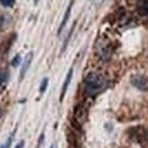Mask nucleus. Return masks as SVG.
<instances>
[{
  "instance_id": "5",
  "label": "nucleus",
  "mask_w": 148,
  "mask_h": 148,
  "mask_svg": "<svg viewBox=\"0 0 148 148\" xmlns=\"http://www.w3.org/2000/svg\"><path fill=\"white\" fill-rule=\"evenodd\" d=\"M73 72L74 70L73 68H70L69 71L66 75V77L65 81H64V84H63V86H62V91H61V94H60V102H62V100L64 99V97H65V95L67 92V89L69 87V85L70 83H71V80L73 78Z\"/></svg>"
},
{
  "instance_id": "12",
  "label": "nucleus",
  "mask_w": 148,
  "mask_h": 148,
  "mask_svg": "<svg viewBox=\"0 0 148 148\" xmlns=\"http://www.w3.org/2000/svg\"><path fill=\"white\" fill-rule=\"evenodd\" d=\"M20 63H21V56L20 55H16L14 56V58H13L12 61H11V65L14 67H16Z\"/></svg>"
},
{
  "instance_id": "7",
  "label": "nucleus",
  "mask_w": 148,
  "mask_h": 148,
  "mask_svg": "<svg viewBox=\"0 0 148 148\" xmlns=\"http://www.w3.org/2000/svg\"><path fill=\"white\" fill-rule=\"evenodd\" d=\"M73 4H74L73 1H71V3L69 4L68 8H67V9H66V13H65V15H64L63 20H62V22H61V24H60V25H59V28H58V35L61 33L62 30H63L64 28H65V27H66V24H67V22H68L69 16H70V15H71V10H72Z\"/></svg>"
},
{
  "instance_id": "15",
  "label": "nucleus",
  "mask_w": 148,
  "mask_h": 148,
  "mask_svg": "<svg viewBox=\"0 0 148 148\" xmlns=\"http://www.w3.org/2000/svg\"><path fill=\"white\" fill-rule=\"evenodd\" d=\"M75 23H74V25H73V27H72V29H71V31L69 32L68 36H66V39L65 45H64V50H65V48L66 47L67 44H68V41H69V39H70V36H71V35H72V33H73V30H74V28H75Z\"/></svg>"
},
{
  "instance_id": "1",
  "label": "nucleus",
  "mask_w": 148,
  "mask_h": 148,
  "mask_svg": "<svg viewBox=\"0 0 148 148\" xmlns=\"http://www.w3.org/2000/svg\"><path fill=\"white\" fill-rule=\"evenodd\" d=\"M105 79L95 73H90L86 75L85 79V89L86 93L89 96L97 95L101 90L105 87Z\"/></svg>"
},
{
  "instance_id": "2",
  "label": "nucleus",
  "mask_w": 148,
  "mask_h": 148,
  "mask_svg": "<svg viewBox=\"0 0 148 148\" xmlns=\"http://www.w3.org/2000/svg\"><path fill=\"white\" fill-rule=\"evenodd\" d=\"M87 116L88 113L86 107L82 104L76 106L74 111V120L75 122V125L78 126H82L86 122Z\"/></svg>"
},
{
  "instance_id": "6",
  "label": "nucleus",
  "mask_w": 148,
  "mask_h": 148,
  "mask_svg": "<svg viewBox=\"0 0 148 148\" xmlns=\"http://www.w3.org/2000/svg\"><path fill=\"white\" fill-rule=\"evenodd\" d=\"M67 143L68 148H82V145L79 142V139L72 132L68 134L67 136Z\"/></svg>"
},
{
  "instance_id": "19",
  "label": "nucleus",
  "mask_w": 148,
  "mask_h": 148,
  "mask_svg": "<svg viewBox=\"0 0 148 148\" xmlns=\"http://www.w3.org/2000/svg\"><path fill=\"white\" fill-rule=\"evenodd\" d=\"M50 148H55V146L54 145H51V147Z\"/></svg>"
},
{
  "instance_id": "9",
  "label": "nucleus",
  "mask_w": 148,
  "mask_h": 148,
  "mask_svg": "<svg viewBox=\"0 0 148 148\" xmlns=\"http://www.w3.org/2000/svg\"><path fill=\"white\" fill-rule=\"evenodd\" d=\"M137 10L141 16H148V0H144L138 5Z\"/></svg>"
},
{
  "instance_id": "14",
  "label": "nucleus",
  "mask_w": 148,
  "mask_h": 148,
  "mask_svg": "<svg viewBox=\"0 0 148 148\" xmlns=\"http://www.w3.org/2000/svg\"><path fill=\"white\" fill-rule=\"evenodd\" d=\"M12 141H13V136H10L8 139V141L4 144L2 145L1 146H0V148H10L11 146V144H12Z\"/></svg>"
},
{
  "instance_id": "8",
  "label": "nucleus",
  "mask_w": 148,
  "mask_h": 148,
  "mask_svg": "<svg viewBox=\"0 0 148 148\" xmlns=\"http://www.w3.org/2000/svg\"><path fill=\"white\" fill-rule=\"evenodd\" d=\"M13 44V39L9 38L6 41L3 42L1 44V46H0V55H5L6 53L8 52L9 48L11 47V45Z\"/></svg>"
},
{
  "instance_id": "13",
  "label": "nucleus",
  "mask_w": 148,
  "mask_h": 148,
  "mask_svg": "<svg viewBox=\"0 0 148 148\" xmlns=\"http://www.w3.org/2000/svg\"><path fill=\"white\" fill-rule=\"evenodd\" d=\"M47 86H48V78H44L42 80V82H41V85H40V87H39V91L41 93H44L47 90Z\"/></svg>"
},
{
  "instance_id": "18",
  "label": "nucleus",
  "mask_w": 148,
  "mask_h": 148,
  "mask_svg": "<svg viewBox=\"0 0 148 148\" xmlns=\"http://www.w3.org/2000/svg\"><path fill=\"white\" fill-rule=\"evenodd\" d=\"M1 115H2V111L0 110V117H1Z\"/></svg>"
},
{
  "instance_id": "10",
  "label": "nucleus",
  "mask_w": 148,
  "mask_h": 148,
  "mask_svg": "<svg viewBox=\"0 0 148 148\" xmlns=\"http://www.w3.org/2000/svg\"><path fill=\"white\" fill-rule=\"evenodd\" d=\"M16 0H0V4H1L5 8H12L15 5Z\"/></svg>"
},
{
  "instance_id": "17",
  "label": "nucleus",
  "mask_w": 148,
  "mask_h": 148,
  "mask_svg": "<svg viewBox=\"0 0 148 148\" xmlns=\"http://www.w3.org/2000/svg\"><path fill=\"white\" fill-rule=\"evenodd\" d=\"M3 23H4V17L3 16H0V27L3 25Z\"/></svg>"
},
{
  "instance_id": "4",
  "label": "nucleus",
  "mask_w": 148,
  "mask_h": 148,
  "mask_svg": "<svg viewBox=\"0 0 148 148\" xmlns=\"http://www.w3.org/2000/svg\"><path fill=\"white\" fill-rule=\"evenodd\" d=\"M33 57H34L33 52H28L27 54V56H25V61L23 63V66H22L21 70H20V80H22L25 77V75H27V72L28 71V69L30 67L32 60H33Z\"/></svg>"
},
{
  "instance_id": "20",
  "label": "nucleus",
  "mask_w": 148,
  "mask_h": 148,
  "mask_svg": "<svg viewBox=\"0 0 148 148\" xmlns=\"http://www.w3.org/2000/svg\"><path fill=\"white\" fill-rule=\"evenodd\" d=\"M35 3H36V4L37 3V0H35Z\"/></svg>"
},
{
  "instance_id": "11",
  "label": "nucleus",
  "mask_w": 148,
  "mask_h": 148,
  "mask_svg": "<svg viewBox=\"0 0 148 148\" xmlns=\"http://www.w3.org/2000/svg\"><path fill=\"white\" fill-rule=\"evenodd\" d=\"M8 73L6 71H3V70H1V71H0V86H1L6 80H8Z\"/></svg>"
},
{
  "instance_id": "3",
  "label": "nucleus",
  "mask_w": 148,
  "mask_h": 148,
  "mask_svg": "<svg viewBox=\"0 0 148 148\" xmlns=\"http://www.w3.org/2000/svg\"><path fill=\"white\" fill-rule=\"evenodd\" d=\"M131 84L140 91H148V77L144 75H134L131 78Z\"/></svg>"
},
{
  "instance_id": "16",
  "label": "nucleus",
  "mask_w": 148,
  "mask_h": 148,
  "mask_svg": "<svg viewBox=\"0 0 148 148\" xmlns=\"http://www.w3.org/2000/svg\"><path fill=\"white\" fill-rule=\"evenodd\" d=\"M16 148H24V141H21L20 143L17 144L16 146Z\"/></svg>"
}]
</instances>
